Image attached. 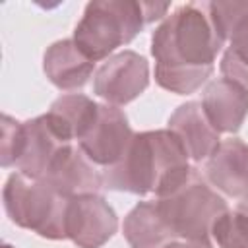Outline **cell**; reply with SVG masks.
Segmentation results:
<instances>
[{"label":"cell","instance_id":"obj_21","mask_svg":"<svg viewBox=\"0 0 248 248\" xmlns=\"http://www.w3.org/2000/svg\"><path fill=\"white\" fill-rule=\"evenodd\" d=\"M4 248H12V246H10V244H4Z\"/></svg>","mask_w":248,"mask_h":248},{"label":"cell","instance_id":"obj_14","mask_svg":"<svg viewBox=\"0 0 248 248\" xmlns=\"http://www.w3.org/2000/svg\"><path fill=\"white\" fill-rule=\"evenodd\" d=\"M169 130L180 140L190 161H207L221 143L219 132L211 126L202 101H188L169 116Z\"/></svg>","mask_w":248,"mask_h":248},{"label":"cell","instance_id":"obj_11","mask_svg":"<svg viewBox=\"0 0 248 248\" xmlns=\"http://www.w3.org/2000/svg\"><path fill=\"white\" fill-rule=\"evenodd\" d=\"M205 180L229 198L248 194V143L238 138L221 140L205 161Z\"/></svg>","mask_w":248,"mask_h":248},{"label":"cell","instance_id":"obj_10","mask_svg":"<svg viewBox=\"0 0 248 248\" xmlns=\"http://www.w3.org/2000/svg\"><path fill=\"white\" fill-rule=\"evenodd\" d=\"M68 145H72V141H66L58 134L48 114L35 116L23 122L21 149L14 169L31 180H43Z\"/></svg>","mask_w":248,"mask_h":248},{"label":"cell","instance_id":"obj_15","mask_svg":"<svg viewBox=\"0 0 248 248\" xmlns=\"http://www.w3.org/2000/svg\"><path fill=\"white\" fill-rule=\"evenodd\" d=\"M95 70V62L81 52L74 39H60L43 54V72L46 79L60 91L81 89Z\"/></svg>","mask_w":248,"mask_h":248},{"label":"cell","instance_id":"obj_9","mask_svg":"<svg viewBox=\"0 0 248 248\" xmlns=\"http://www.w3.org/2000/svg\"><path fill=\"white\" fill-rule=\"evenodd\" d=\"M134 134L136 132L132 130L124 110L105 103L99 105L97 120L78 145L97 167L107 169L120 161Z\"/></svg>","mask_w":248,"mask_h":248},{"label":"cell","instance_id":"obj_8","mask_svg":"<svg viewBox=\"0 0 248 248\" xmlns=\"http://www.w3.org/2000/svg\"><path fill=\"white\" fill-rule=\"evenodd\" d=\"M118 229L114 207L99 194H83L70 200L66 234L78 248H101Z\"/></svg>","mask_w":248,"mask_h":248},{"label":"cell","instance_id":"obj_19","mask_svg":"<svg viewBox=\"0 0 248 248\" xmlns=\"http://www.w3.org/2000/svg\"><path fill=\"white\" fill-rule=\"evenodd\" d=\"M21 132H23V122H17L16 118H12L8 114L2 116L0 163L4 169L16 167V161H17L19 149H21Z\"/></svg>","mask_w":248,"mask_h":248},{"label":"cell","instance_id":"obj_3","mask_svg":"<svg viewBox=\"0 0 248 248\" xmlns=\"http://www.w3.org/2000/svg\"><path fill=\"white\" fill-rule=\"evenodd\" d=\"M169 8L167 2L93 0L85 6L72 39L89 60H107L116 48L132 43L145 25L163 21Z\"/></svg>","mask_w":248,"mask_h":248},{"label":"cell","instance_id":"obj_20","mask_svg":"<svg viewBox=\"0 0 248 248\" xmlns=\"http://www.w3.org/2000/svg\"><path fill=\"white\" fill-rule=\"evenodd\" d=\"M165 248H203V246H198V244H192V242H184V240H174V242L167 244Z\"/></svg>","mask_w":248,"mask_h":248},{"label":"cell","instance_id":"obj_6","mask_svg":"<svg viewBox=\"0 0 248 248\" xmlns=\"http://www.w3.org/2000/svg\"><path fill=\"white\" fill-rule=\"evenodd\" d=\"M207 16L225 41L221 74L248 89V0L205 2Z\"/></svg>","mask_w":248,"mask_h":248},{"label":"cell","instance_id":"obj_5","mask_svg":"<svg viewBox=\"0 0 248 248\" xmlns=\"http://www.w3.org/2000/svg\"><path fill=\"white\" fill-rule=\"evenodd\" d=\"M70 196L45 180H31L12 172L2 190V202L10 221L46 240H64Z\"/></svg>","mask_w":248,"mask_h":248},{"label":"cell","instance_id":"obj_2","mask_svg":"<svg viewBox=\"0 0 248 248\" xmlns=\"http://www.w3.org/2000/svg\"><path fill=\"white\" fill-rule=\"evenodd\" d=\"M192 170L184 145L169 128L138 132L120 161L103 169V186L112 192L163 198L186 182Z\"/></svg>","mask_w":248,"mask_h":248},{"label":"cell","instance_id":"obj_17","mask_svg":"<svg viewBox=\"0 0 248 248\" xmlns=\"http://www.w3.org/2000/svg\"><path fill=\"white\" fill-rule=\"evenodd\" d=\"M46 114L66 141L78 143L97 120L99 103L81 93H68L58 97Z\"/></svg>","mask_w":248,"mask_h":248},{"label":"cell","instance_id":"obj_18","mask_svg":"<svg viewBox=\"0 0 248 248\" xmlns=\"http://www.w3.org/2000/svg\"><path fill=\"white\" fill-rule=\"evenodd\" d=\"M211 238L219 248H248V194L213 223Z\"/></svg>","mask_w":248,"mask_h":248},{"label":"cell","instance_id":"obj_4","mask_svg":"<svg viewBox=\"0 0 248 248\" xmlns=\"http://www.w3.org/2000/svg\"><path fill=\"white\" fill-rule=\"evenodd\" d=\"M157 209L176 240L213 248V223L229 209L223 196L194 169L186 182L163 198H155Z\"/></svg>","mask_w":248,"mask_h":248},{"label":"cell","instance_id":"obj_7","mask_svg":"<svg viewBox=\"0 0 248 248\" xmlns=\"http://www.w3.org/2000/svg\"><path fill=\"white\" fill-rule=\"evenodd\" d=\"M147 85L149 62L136 50L114 52L93 74V93L118 108L138 99Z\"/></svg>","mask_w":248,"mask_h":248},{"label":"cell","instance_id":"obj_1","mask_svg":"<svg viewBox=\"0 0 248 248\" xmlns=\"http://www.w3.org/2000/svg\"><path fill=\"white\" fill-rule=\"evenodd\" d=\"M221 50L225 41L215 31L205 2L182 4L151 35L155 81L176 95L196 93L211 78Z\"/></svg>","mask_w":248,"mask_h":248},{"label":"cell","instance_id":"obj_13","mask_svg":"<svg viewBox=\"0 0 248 248\" xmlns=\"http://www.w3.org/2000/svg\"><path fill=\"white\" fill-rule=\"evenodd\" d=\"M43 180L70 198L83 194H99V190L105 188L103 170H99V167L81 151L78 143L68 145L58 155V159Z\"/></svg>","mask_w":248,"mask_h":248},{"label":"cell","instance_id":"obj_16","mask_svg":"<svg viewBox=\"0 0 248 248\" xmlns=\"http://www.w3.org/2000/svg\"><path fill=\"white\" fill-rule=\"evenodd\" d=\"M122 234L130 248H165L174 242V234L163 221L155 200L136 203L122 223Z\"/></svg>","mask_w":248,"mask_h":248},{"label":"cell","instance_id":"obj_12","mask_svg":"<svg viewBox=\"0 0 248 248\" xmlns=\"http://www.w3.org/2000/svg\"><path fill=\"white\" fill-rule=\"evenodd\" d=\"M202 107L219 134H236L248 116V89L232 79L217 78L203 89Z\"/></svg>","mask_w":248,"mask_h":248}]
</instances>
